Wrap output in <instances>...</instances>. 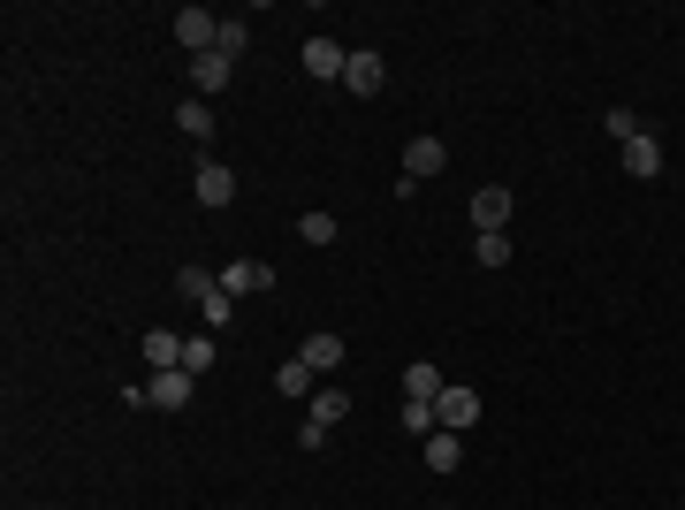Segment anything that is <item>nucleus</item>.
<instances>
[{"label": "nucleus", "instance_id": "15", "mask_svg": "<svg viewBox=\"0 0 685 510\" xmlns=\"http://www.w3.org/2000/svg\"><path fill=\"white\" fill-rule=\"evenodd\" d=\"M146 366H153V373L183 366V336H169V328H146Z\"/></svg>", "mask_w": 685, "mask_h": 510}, {"label": "nucleus", "instance_id": "26", "mask_svg": "<svg viewBox=\"0 0 685 510\" xmlns=\"http://www.w3.org/2000/svg\"><path fill=\"white\" fill-rule=\"evenodd\" d=\"M609 138L632 146V138H640V115H632V107H609Z\"/></svg>", "mask_w": 685, "mask_h": 510}, {"label": "nucleus", "instance_id": "23", "mask_svg": "<svg viewBox=\"0 0 685 510\" xmlns=\"http://www.w3.org/2000/svg\"><path fill=\"white\" fill-rule=\"evenodd\" d=\"M244 46H252V23H221V38H213V54H229V61H236Z\"/></svg>", "mask_w": 685, "mask_h": 510}, {"label": "nucleus", "instance_id": "5", "mask_svg": "<svg viewBox=\"0 0 685 510\" xmlns=\"http://www.w3.org/2000/svg\"><path fill=\"white\" fill-rule=\"evenodd\" d=\"M146 389H153V412H183V404H190V389H198V373L169 366V373H146Z\"/></svg>", "mask_w": 685, "mask_h": 510}, {"label": "nucleus", "instance_id": "18", "mask_svg": "<svg viewBox=\"0 0 685 510\" xmlns=\"http://www.w3.org/2000/svg\"><path fill=\"white\" fill-rule=\"evenodd\" d=\"M442 389H450V381H442V373H434L427 358H419V366H404V396H427V404H434Z\"/></svg>", "mask_w": 685, "mask_h": 510}, {"label": "nucleus", "instance_id": "17", "mask_svg": "<svg viewBox=\"0 0 685 510\" xmlns=\"http://www.w3.org/2000/svg\"><path fill=\"white\" fill-rule=\"evenodd\" d=\"M275 389H282V396H313V389H321V373H313L305 358H290V366L275 373Z\"/></svg>", "mask_w": 685, "mask_h": 510}, {"label": "nucleus", "instance_id": "24", "mask_svg": "<svg viewBox=\"0 0 685 510\" xmlns=\"http://www.w3.org/2000/svg\"><path fill=\"white\" fill-rule=\"evenodd\" d=\"M473 259H480V267H511V236H480Z\"/></svg>", "mask_w": 685, "mask_h": 510}, {"label": "nucleus", "instance_id": "2", "mask_svg": "<svg viewBox=\"0 0 685 510\" xmlns=\"http://www.w3.org/2000/svg\"><path fill=\"white\" fill-rule=\"evenodd\" d=\"M473 229H480V236H503V229H511V190H503V183L473 190Z\"/></svg>", "mask_w": 685, "mask_h": 510}, {"label": "nucleus", "instance_id": "3", "mask_svg": "<svg viewBox=\"0 0 685 510\" xmlns=\"http://www.w3.org/2000/svg\"><path fill=\"white\" fill-rule=\"evenodd\" d=\"M434 419H442L450 434L480 427V389H442V396H434Z\"/></svg>", "mask_w": 685, "mask_h": 510}, {"label": "nucleus", "instance_id": "13", "mask_svg": "<svg viewBox=\"0 0 685 510\" xmlns=\"http://www.w3.org/2000/svg\"><path fill=\"white\" fill-rule=\"evenodd\" d=\"M342 92H358V100H365V92H381V54H365V46H358V54H350V69H342Z\"/></svg>", "mask_w": 685, "mask_h": 510}, {"label": "nucleus", "instance_id": "20", "mask_svg": "<svg viewBox=\"0 0 685 510\" xmlns=\"http://www.w3.org/2000/svg\"><path fill=\"white\" fill-rule=\"evenodd\" d=\"M434 427H442V419H434V404H427V396H404V434H419V442H427Z\"/></svg>", "mask_w": 685, "mask_h": 510}, {"label": "nucleus", "instance_id": "6", "mask_svg": "<svg viewBox=\"0 0 685 510\" xmlns=\"http://www.w3.org/2000/svg\"><path fill=\"white\" fill-rule=\"evenodd\" d=\"M298 358H305V366H313V373H336L342 358H350V343H342L336 328H313V336L298 343Z\"/></svg>", "mask_w": 685, "mask_h": 510}, {"label": "nucleus", "instance_id": "10", "mask_svg": "<svg viewBox=\"0 0 685 510\" xmlns=\"http://www.w3.org/2000/svg\"><path fill=\"white\" fill-rule=\"evenodd\" d=\"M625 175H640V183L663 175V138H655V130H640V138L625 146Z\"/></svg>", "mask_w": 685, "mask_h": 510}, {"label": "nucleus", "instance_id": "4", "mask_svg": "<svg viewBox=\"0 0 685 510\" xmlns=\"http://www.w3.org/2000/svg\"><path fill=\"white\" fill-rule=\"evenodd\" d=\"M442 169H450V146H442V138H411V146H404V175H411V183H434Z\"/></svg>", "mask_w": 685, "mask_h": 510}, {"label": "nucleus", "instance_id": "21", "mask_svg": "<svg viewBox=\"0 0 685 510\" xmlns=\"http://www.w3.org/2000/svg\"><path fill=\"white\" fill-rule=\"evenodd\" d=\"M213 358H221V350H213V336H190V343H183V373H198V381H206V373H213Z\"/></svg>", "mask_w": 685, "mask_h": 510}, {"label": "nucleus", "instance_id": "7", "mask_svg": "<svg viewBox=\"0 0 685 510\" xmlns=\"http://www.w3.org/2000/svg\"><path fill=\"white\" fill-rule=\"evenodd\" d=\"M305 69H313L321 84H342V69H350V54H342L336 38L321 31V38H305Z\"/></svg>", "mask_w": 685, "mask_h": 510}, {"label": "nucleus", "instance_id": "16", "mask_svg": "<svg viewBox=\"0 0 685 510\" xmlns=\"http://www.w3.org/2000/svg\"><path fill=\"white\" fill-rule=\"evenodd\" d=\"M313 419H321V427H342V419H350V389H313Z\"/></svg>", "mask_w": 685, "mask_h": 510}, {"label": "nucleus", "instance_id": "12", "mask_svg": "<svg viewBox=\"0 0 685 510\" xmlns=\"http://www.w3.org/2000/svg\"><path fill=\"white\" fill-rule=\"evenodd\" d=\"M229 198H236V175L221 161H198V206H229Z\"/></svg>", "mask_w": 685, "mask_h": 510}, {"label": "nucleus", "instance_id": "1", "mask_svg": "<svg viewBox=\"0 0 685 510\" xmlns=\"http://www.w3.org/2000/svg\"><path fill=\"white\" fill-rule=\"evenodd\" d=\"M175 38H183L190 54H213V38H221V15H213V8H175Z\"/></svg>", "mask_w": 685, "mask_h": 510}, {"label": "nucleus", "instance_id": "11", "mask_svg": "<svg viewBox=\"0 0 685 510\" xmlns=\"http://www.w3.org/2000/svg\"><path fill=\"white\" fill-rule=\"evenodd\" d=\"M229 77H236V61H229V54H190V84H198V100H206V92H221Z\"/></svg>", "mask_w": 685, "mask_h": 510}, {"label": "nucleus", "instance_id": "8", "mask_svg": "<svg viewBox=\"0 0 685 510\" xmlns=\"http://www.w3.org/2000/svg\"><path fill=\"white\" fill-rule=\"evenodd\" d=\"M221 290H229V298H252V290L267 298V290H275V267H259V259H236V267H221Z\"/></svg>", "mask_w": 685, "mask_h": 510}, {"label": "nucleus", "instance_id": "25", "mask_svg": "<svg viewBox=\"0 0 685 510\" xmlns=\"http://www.w3.org/2000/svg\"><path fill=\"white\" fill-rule=\"evenodd\" d=\"M198 313H206V328H229V321H236V298H229V290H213Z\"/></svg>", "mask_w": 685, "mask_h": 510}, {"label": "nucleus", "instance_id": "19", "mask_svg": "<svg viewBox=\"0 0 685 510\" xmlns=\"http://www.w3.org/2000/svg\"><path fill=\"white\" fill-rule=\"evenodd\" d=\"M175 290H183L190 305H206V298L221 290V275H206V267H183V275H175Z\"/></svg>", "mask_w": 685, "mask_h": 510}, {"label": "nucleus", "instance_id": "22", "mask_svg": "<svg viewBox=\"0 0 685 510\" xmlns=\"http://www.w3.org/2000/svg\"><path fill=\"white\" fill-rule=\"evenodd\" d=\"M298 236H305V244H321V252H328V244H336V213H305V221H298Z\"/></svg>", "mask_w": 685, "mask_h": 510}, {"label": "nucleus", "instance_id": "14", "mask_svg": "<svg viewBox=\"0 0 685 510\" xmlns=\"http://www.w3.org/2000/svg\"><path fill=\"white\" fill-rule=\"evenodd\" d=\"M175 130L198 138V146H213V107H206V100H183V107H175Z\"/></svg>", "mask_w": 685, "mask_h": 510}, {"label": "nucleus", "instance_id": "9", "mask_svg": "<svg viewBox=\"0 0 685 510\" xmlns=\"http://www.w3.org/2000/svg\"><path fill=\"white\" fill-rule=\"evenodd\" d=\"M419 457H427V473H457V465H465V434H450V427H434V434L419 442Z\"/></svg>", "mask_w": 685, "mask_h": 510}]
</instances>
